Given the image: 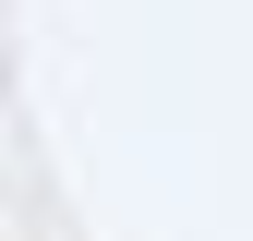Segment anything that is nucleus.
<instances>
[]
</instances>
